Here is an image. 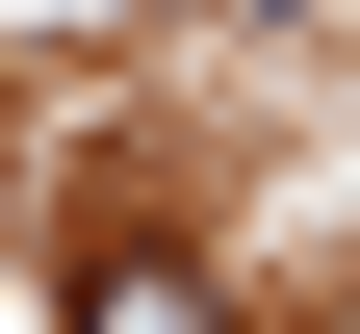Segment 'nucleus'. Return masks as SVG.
Wrapping results in <instances>:
<instances>
[{
    "label": "nucleus",
    "mask_w": 360,
    "mask_h": 334,
    "mask_svg": "<svg viewBox=\"0 0 360 334\" xmlns=\"http://www.w3.org/2000/svg\"><path fill=\"white\" fill-rule=\"evenodd\" d=\"M77 309H103V334H180V309H206V257H180V231H103V257H77Z\"/></svg>",
    "instance_id": "obj_1"
}]
</instances>
